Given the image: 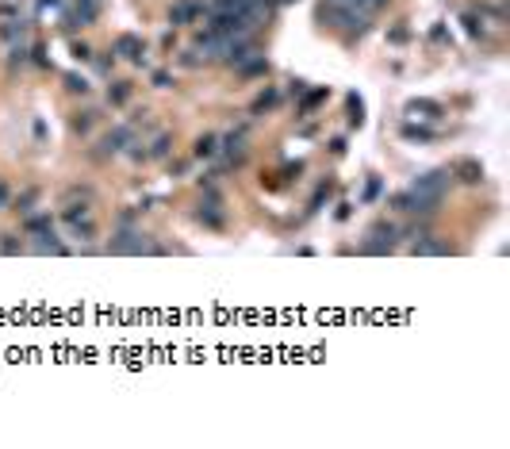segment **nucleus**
I'll use <instances>...</instances> for the list:
<instances>
[{
	"label": "nucleus",
	"mask_w": 510,
	"mask_h": 449,
	"mask_svg": "<svg viewBox=\"0 0 510 449\" xmlns=\"http://www.w3.org/2000/svg\"><path fill=\"white\" fill-rule=\"evenodd\" d=\"M107 250L112 254H162V246L150 242V235H142V231H119L107 242Z\"/></svg>",
	"instance_id": "nucleus-1"
},
{
	"label": "nucleus",
	"mask_w": 510,
	"mask_h": 449,
	"mask_svg": "<svg viewBox=\"0 0 510 449\" xmlns=\"http://www.w3.org/2000/svg\"><path fill=\"white\" fill-rule=\"evenodd\" d=\"M392 204H395V211H407V215H430L433 207L442 204V200H430V196H418V192H411V188H407V192L395 196Z\"/></svg>",
	"instance_id": "nucleus-2"
},
{
	"label": "nucleus",
	"mask_w": 510,
	"mask_h": 449,
	"mask_svg": "<svg viewBox=\"0 0 510 449\" xmlns=\"http://www.w3.org/2000/svg\"><path fill=\"white\" fill-rule=\"evenodd\" d=\"M445 185H449V173H445V169H433V173H426V177H418V181H414V185H411V192L430 196V200H442Z\"/></svg>",
	"instance_id": "nucleus-3"
},
{
	"label": "nucleus",
	"mask_w": 510,
	"mask_h": 449,
	"mask_svg": "<svg viewBox=\"0 0 510 449\" xmlns=\"http://www.w3.org/2000/svg\"><path fill=\"white\" fill-rule=\"evenodd\" d=\"M200 12H207L203 0H177L173 12H169V20H173V27H184V23H192Z\"/></svg>",
	"instance_id": "nucleus-4"
},
{
	"label": "nucleus",
	"mask_w": 510,
	"mask_h": 449,
	"mask_svg": "<svg viewBox=\"0 0 510 449\" xmlns=\"http://www.w3.org/2000/svg\"><path fill=\"white\" fill-rule=\"evenodd\" d=\"M395 246V227H372V235H368V242L361 246L365 254H387Z\"/></svg>",
	"instance_id": "nucleus-5"
},
{
	"label": "nucleus",
	"mask_w": 510,
	"mask_h": 449,
	"mask_svg": "<svg viewBox=\"0 0 510 449\" xmlns=\"http://www.w3.org/2000/svg\"><path fill=\"white\" fill-rule=\"evenodd\" d=\"M116 54L138 62V66L146 62V47H142V39H138V35H119V39H116Z\"/></svg>",
	"instance_id": "nucleus-6"
},
{
	"label": "nucleus",
	"mask_w": 510,
	"mask_h": 449,
	"mask_svg": "<svg viewBox=\"0 0 510 449\" xmlns=\"http://www.w3.org/2000/svg\"><path fill=\"white\" fill-rule=\"evenodd\" d=\"M100 146H104V154H123L127 146H135V131H131V127H116Z\"/></svg>",
	"instance_id": "nucleus-7"
},
{
	"label": "nucleus",
	"mask_w": 510,
	"mask_h": 449,
	"mask_svg": "<svg viewBox=\"0 0 510 449\" xmlns=\"http://www.w3.org/2000/svg\"><path fill=\"white\" fill-rule=\"evenodd\" d=\"M196 219H200V223H207V227H222V207H219V200H215V196H207V204H200Z\"/></svg>",
	"instance_id": "nucleus-8"
},
{
	"label": "nucleus",
	"mask_w": 510,
	"mask_h": 449,
	"mask_svg": "<svg viewBox=\"0 0 510 449\" xmlns=\"http://www.w3.org/2000/svg\"><path fill=\"white\" fill-rule=\"evenodd\" d=\"M242 73V77H257V73H265L269 69V62H265V54H250V58L242 62V66H234Z\"/></svg>",
	"instance_id": "nucleus-9"
},
{
	"label": "nucleus",
	"mask_w": 510,
	"mask_h": 449,
	"mask_svg": "<svg viewBox=\"0 0 510 449\" xmlns=\"http://www.w3.org/2000/svg\"><path fill=\"white\" fill-rule=\"evenodd\" d=\"M407 112H411V116H418V112H422V119H437V116H442V104H433V100H411V104H407Z\"/></svg>",
	"instance_id": "nucleus-10"
},
{
	"label": "nucleus",
	"mask_w": 510,
	"mask_h": 449,
	"mask_svg": "<svg viewBox=\"0 0 510 449\" xmlns=\"http://www.w3.org/2000/svg\"><path fill=\"white\" fill-rule=\"evenodd\" d=\"M222 150H227L231 162H242V154H246V138H242V135H227V138H222Z\"/></svg>",
	"instance_id": "nucleus-11"
},
{
	"label": "nucleus",
	"mask_w": 510,
	"mask_h": 449,
	"mask_svg": "<svg viewBox=\"0 0 510 449\" xmlns=\"http://www.w3.org/2000/svg\"><path fill=\"white\" fill-rule=\"evenodd\" d=\"M457 177H461V181H468V185H476V181L483 177V169L476 166V162H461V166H457Z\"/></svg>",
	"instance_id": "nucleus-12"
},
{
	"label": "nucleus",
	"mask_w": 510,
	"mask_h": 449,
	"mask_svg": "<svg viewBox=\"0 0 510 449\" xmlns=\"http://www.w3.org/2000/svg\"><path fill=\"white\" fill-rule=\"evenodd\" d=\"M215 150H219V138H215V135H203V138H196V157H212Z\"/></svg>",
	"instance_id": "nucleus-13"
},
{
	"label": "nucleus",
	"mask_w": 510,
	"mask_h": 449,
	"mask_svg": "<svg viewBox=\"0 0 510 449\" xmlns=\"http://www.w3.org/2000/svg\"><path fill=\"white\" fill-rule=\"evenodd\" d=\"M411 250H414V254H449V246H445V242H430V238H426V242H414Z\"/></svg>",
	"instance_id": "nucleus-14"
},
{
	"label": "nucleus",
	"mask_w": 510,
	"mask_h": 449,
	"mask_svg": "<svg viewBox=\"0 0 510 449\" xmlns=\"http://www.w3.org/2000/svg\"><path fill=\"white\" fill-rule=\"evenodd\" d=\"M23 31H27V23L12 20V23H4V27H0V35H4V39H23Z\"/></svg>",
	"instance_id": "nucleus-15"
},
{
	"label": "nucleus",
	"mask_w": 510,
	"mask_h": 449,
	"mask_svg": "<svg viewBox=\"0 0 510 449\" xmlns=\"http://www.w3.org/2000/svg\"><path fill=\"white\" fill-rule=\"evenodd\" d=\"M272 104H277V92H272V88H265V92L257 97V104H253V116H257V112H265V107H272Z\"/></svg>",
	"instance_id": "nucleus-16"
},
{
	"label": "nucleus",
	"mask_w": 510,
	"mask_h": 449,
	"mask_svg": "<svg viewBox=\"0 0 510 449\" xmlns=\"http://www.w3.org/2000/svg\"><path fill=\"white\" fill-rule=\"evenodd\" d=\"M169 154V135H157L154 138V150H150V157H165Z\"/></svg>",
	"instance_id": "nucleus-17"
},
{
	"label": "nucleus",
	"mask_w": 510,
	"mask_h": 449,
	"mask_svg": "<svg viewBox=\"0 0 510 449\" xmlns=\"http://www.w3.org/2000/svg\"><path fill=\"white\" fill-rule=\"evenodd\" d=\"M127 97H131V85H116L112 92H107V100H112V104H123Z\"/></svg>",
	"instance_id": "nucleus-18"
},
{
	"label": "nucleus",
	"mask_w": 510,
	"mask_h": 449,
	"mask_svg": "<svg viewBox=\"0 0 510 449\" xmlns=\"http://www.w3.org/2000/svg\"><path fill=\"white\" fill-rule=\"evenodd\" d=\"M66 85L73 88V92H88V81H85V77H77V73H69V77H66Z\"/></svg>",
	"instance_id": "nucleus-19"
},
{
	"label": "nucleus",
	"mask_w": 510,
	"mask_h": 449,
	"mask_svg": "<svg viewBox=\"0 0 510 449\" xmlns=\"http://www.w3.org/2000/svg\"><path fill=\"white\" fill-rule=\"evenodd\" d=\"M73 58H77V62H88V58H92V50H88L85 42H73Z\"/></svg>",
	"instance_id": "nucleus-20"
},
{
	"label": "nucleus",
	"mask_w": 510,
	"mask_h": 449,
	"mask_svg": "<svg viewBox=\"0 0 510 449\" xmlns=\"http://www.w3.org/2000/svg\"><path fill=\"white\" fill-rule=\"evenodd\" d=\"M464 23H468V35H483V20H476V16H464Z\"/></svg>",
	"instance_id": "nucleus-21"
},
{
	"label": "nucleus",
	"mask_w": 510,
	"mask_h": 449,
	"mask_svg": "<svg viewBox=\"0 0 510 449\" xmlns=\"http://www.w3.org/2000/svg\"><path fill=\"white\" fill-rule=\"evenodd\" d=\"M318 100H327V88H318V92H311V97L303 100V112H307V107H315Z\"/></svg>",
	"instance_id": "nucleus-22"
},
{
	"label": "nucleus",
	"mask_w": 510,
	"mask_h": 449,
	"mask_svg": "<svg viewBox=\"0 0 510 449\" xmlns=\"http://www.w3.org/2000/svg\"><path fill=\"white\" fill-rule=\"evenodd\" d=\"M154 85L157 88H169V73H154Z\"/></svg>",
	"instance_id": "nucleus-23"
},
{
	"label": "nucleus",
	"mask_w": 510,
	"mask_h": 449,
	"mask_svg": "<svg viewBox=\"0 0 510 449\" xmlns=\"http://www.w3.org/2000/svg\"><path fill=\"white\" fill-rule=\"evenodd\" d=\"M8 207V185H0V211Z\"/></svg>",
	"instance_id": "nucleus-24"
},
{
	"label": "nucleus",
	"mask_w": 510,
	"mask_h": 449,
	"mask_svg": "<svg viewBox=\"0 0 510 449\" xmlns=\"http://www.w3.org/2000/svg\"><path fill=\"white\" fill-rule=\"evenodd\" d=\"M380 4H387V0H365V8H368V12H376Z\"/></svg>",
	"instance_id": "nucleus-25"
},
{
	"label": "nucleus",
	"mask_w": 510,
	"mask_h": 449,
	"mask_svg": "<svg viewBox=\"0 0 510 449\" xmlns=\"http://www.w3.org/2000/svg\"><path fill=\"white\" fill-rule=\"evenodd\" d=\"M272 4H292V0H272Z\"/></svg>",
	"instance_id": "nucleus-26"
}]
</instances>
